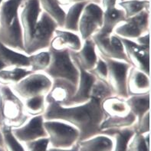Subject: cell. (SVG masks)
Returning a JSON list of instances; mask_svg holds the SVG:
<instances>
[{
    "instance_id": "6da1fadb",
    "label": "cell",
    "mask_w": 151,
    "mask_h": 151,
    "mask_svg": "<svg viewBox=\"0 0 151 151\" xmlns=\"http://www.w3.org/2000/svg\"><path fill=\"white\" fill-rule=\"evenodd\" d=\"M101 103L93 98L75 106L49 103L43 116L45 120H59L72 125L78 130L80 140H83L101 132V126L106 117Z\"/></svg>"
},
{
    "instance_id": "7a4b0ae2",
    "label": "cell",
    "mask_w": 151,
    "mask_h": 151,
    "mask_svg": "<svg viewBox=\"0 0 151 151\" xmlns=\"http://www.w3.org/2000/svg\"><path fill=\"white\" fill-rule=\"evenodd\" d=\"M24 0H4L0 7V42L25 53L19 8Z\"/></svg>"
},
{
    "instance_id": "3957f363",
    "label": "cell",
    "mask_w": 151,
    "mask_h": 151,
    "mask_svg": "<svg viewBox=\"0 0 151 151\" xmlns=\"http://www.w3.org/2000/svg\"><path fill=\"white\" fill-rule=\"evenodd\" d=\"M0 101L4 126L16 128L24 124L30 117L25 111L23 100L15 94L11 87L0 85Z\"/></svg>"
},
{
    "instance_id": "277c9868",
    "label": "cell",
    "mask_w": 151,
    "mask_h": 151,
    "mask_svg": "<svg viewBox=\"0 0 151 151\" xmlns=\"http://www.w3.org/2000/svg\"><path fill=\"white\" fill-rule=\"evenodd\" d=\"M48 52L51 61L45 74L52 80L64 79L77 86L79 78V71L68 50H56L49 47Z\"/></svg>"
},
{
    "instance_id": "5b68a950",
    "label": "cell",
    "mask_w": 151,
    "mask_h": 151,
    "mask_svg": "<svg viewBox=\"0 0 151 151\" xmlns=\"http://www.w3.org/2000/svg\"><path fill=\"white\" fill-rule=\"evenodd\" d=\"M44 126L49 140V147L69 149L76 146L80 140L78 130L65 121L45 120Z\"/></svg>"
},
{
    "instance_id": "8992f818",
    "label": "cell",
    "mask_w": 151,
    "mask_h": 151,
    "mask_svg": "<svg viewBox=\"0 0 151 151\" xmlns=\"http://www.w3.org/2000/svg\"><path fill=\"white\" fill-rule=\"evenodd\" d=\"M58 28V25L55 21L45 12L42 11L32 37L25 48V53L32 55L48 50L53 39L55 32Z\"/></svg>"
},
{
    "instance_id": "52a82bcc",
    "label": "cell",
    "mask_w": 151,
    "mask_h": 151,
    "mask_svg": "<svg viewBox=\"0 0 151 151\" xmlns=\"http://www.w3.org/2000/svg\"><path fill=\"white\" fill-rule=\"evenodd\" d=\"M52 85V80L44 72H32L11 88L24 101L35 96H46Z\"/></svg>"
},
{
    "instance_id": "ba28073f",
    "label": "cell",
    "mask_w": 151,
    "mask_h": 151,
    "mask_svg": "<svg viewBox=\"0 0 151 151\" xmlns=\"http://www.w3.org/2000/svg\"><path fill=\"white\" fill-rule=\"evenodd\" d=\"M103 13V9L99 2H91L85 5L78 27V34L82 41L91 38L101 29Z\"/></svg>"
},
{
    "instance_id": "9c48e42d",
    "label": "cell",
    "mask_w": 151,
    "mask_h": 151,
    "mask_svg": "<svg viewBox=\"0 0 151 151\" xmlns=\"http://www.w3.org/2000/svg\"><path fill=\"white\" fill-rule=\"evenodd\" d=\"M103 58L107 65V83L115 96L126 99L128 98L127 88V77L132 66L125 61Z\"/></svg>"
},
{
    "instance_id": "30bf717a",
    "label": "cell",
    "mask_w": 151,
    "mask_h": 151,
    "mask_svg": "<svg viewBox=\"0 0 151 151\" xmlns=\"http://www.w3.org/2000/svg\"><path fill=\"white\" fill-rule=\"evenodd\" d=\"M91 38L95 44L98 55L107 59L129 63L122 40L120 37L114 33L107 34L98 32Z\"/></svg>"
},
{
    "instance_id": "8fae6325",
    "label": "cell",
    "mask_w": 151,
    "mask_h": 151,
    "mask_svg": "<svg viewBox=\"0 0 151 151\" xmlns=\"http://www.w3.org/2000/svg\"><path fill=\"white\" fill-rule=\"evenodd\" d=\"M150 10H144L119 23L113 33L121 38L135 41L143 35L150 32Z\"/></svg>"
},
{
    "instance_id": "7c38bea8",
    "label": "cell",
    "mask_w": 151,
    "mask_h": 151,
    "mask_svg": "<svg viewBox=\"0 0 151 151\" xmlns=\"http://www.w3.org/2000/svg\"><path fill=\"white\" fill-rule=\"evenodd\" d=\"M42 11L38 0H24L20 6L19 19L22 30L24 49L32 37Z\"/></svg>"
},
{
    "instance_id": "4fadbf2b",
    "label": "cell",
    "mask_w": 151,
    "mask_h": 151,
    "mask_svg": "<svg viewBox=\"0 0 151 151\" xmlns=\"http://www.w3.org/2000/svg\"><path fill=\"white\" fill-rule=\"evenodd\" d=\"M44 123L43 114L32 116L24 124L12 130L16 139L25 144L38 139L48 137Z\"/></svg>"
},
{
    "instance_id": "5bb4252c",
    "label": "cell",
    "mask_w": 151,
    "mask_h": 151,
    "mask_svg": "<svg viewBox=\"0 0 151 151\" xmlns=\"http://www.w3.org/2000/svg\"><path fill=\"white\" fill-rule=\"evenodd\" d=\"M121 40L130 65L150 75V48L143 47L134 41L124 38Z\"/></svg>"
},
{
    "instance_id": "9a60e30c",
    "label": "cell",
    "mask_w": 151,
    "mask_h": 151,
    "mask_svg": "<svg viewBox=\"0 0 151 151\" xmlns=\"http://www.w3.org/2000/svg\"><path fill=\"white\" fill-rule=\"evenodd\" d=\"M73 60L76 64L79 71V78L77 84V89L75 94L72 98L69 100L64 106H75L88 101L91 99L90 91L92 84L95 81L96 78L91 74L89 71H87L81 67L79 64L71 55Z\"/></svg>"
},
{
    "instance_id": "2e32d148",
    "label": "cell",
    "mask_w": 151,
    "mask_h": 151,
    "mask_svg": "<svg viewBox=\"0 0 151 151\" xmlns=\"http://www.w3.org/2000/svg\"><path fill=\"white\" fill-rule=\"evenodd\" d=\"M76 89V85L64 79L52 80V88L45 97L46 102L64 106L74 96Z\"/></svg>"
},
{
    "instance_id": "e0dca14e",
    "label": "cell",
    "mask_w": 151,
    "mask_h": 151,
    "mask_svg": "<svg viewBox=\"0 0 151 151\" xmlns=\"http://www.w3.org/2000/svg\"><path fill=\"white\" fill-rule=\"evenodd\" d=\"M82 45V39L78 33L58 28L50 47L56 50H68L71 52H78Z\"/></svg>"
},
{
    "instance_id": "ac0fdd59",
    "label": "cell",
    "mask_w": 151,
    "mask_h": 151,
    "mask_svg": "<svg viewBox=\"0 0 151 151\" xmlns=\"http://www.w3.org/2000/svg\"><path fill=\"white\" fill-rule=\"evenodd\" d=\"M71 55L81 67L87 71H90L94 67L98 59V51L92 38L83 41L81 48L78 52H71Z\"/></svg>"
},
{
    "instance_id": "d6986e66",
    "label": "cell",
    "mask_w": 151,
    "mask_h": 151,
    "mask_svg": "<svg viewBox=\"0 0 151 151\" xmlns=\"http://www.w3.org/2000/svg\"><path fill=\"white\" fill-rule=\"evenodd\" d=\"M127 88L128 96L148 93L150 91V75L132 67L127 77Z\"/></svg>"
},
{
    "instance_id": "ffe728a7",
    "label": "cell",
    "mask_w": 151,
    "mask_h": 151,
    "mask_svg": "<svg viewBox=\"0 0 151 151\" xmlns=\"http://www.w3.org/2000/svg\"><path fill=\"white\" fill-rule=\"evenodd\" d=\"M78 151H113L114 140L107 134H100L80 140L77 144Z\"/></svg>"
},
{
    "instance_id": "44dd1931",
    "label": "cell",
    "mask_w": 151,
    "mask_h": 151,
    "mask_svg": "<svg viewBox=\"0 0 151 151\" xmlns=\"http://www.w3.org/2000/svg\"><path fill=\"white\" fill-rule=\"evenodd\" d=\"M101 108L107 117H124L130 113L125 98L113 95L102 101Z\"/></svg>"
},
{
    "instance_id": "7402d4cb",
    "label": "cell",
    "mask_w": 151,
    "mask_h": 151,
    "mask_svg": "<svg viewBox=\"0 0 151 151\" xmlns=\"http://www.w3.org/2000/svg\"><path fill=\"white\" fill-rule=\"evenodd\" d=\"M0 60L8 67H17L29 68L28 55L4 45L0 42Z\"/></svg>"
},
{
    "instance_id": "603a6c76",
    "label": "cell",
    "mask_w": 151,
    "mask_h": 151,
    "mask_svg": "<svg viewBox=\"0 0 151 151\" xmlns=\"http://www.w3.org/2000/svg\"><path fill=\"white\" fill-rule=\"evenodd\" d=\"M101 134L111 136L114 140L113 151H127L129 142L136 134L134 127L120 129H110L101 131Z\"/></svg>"
},
{
    "instance_id": "cb8c5ba5",
    "label": "cell",
    "mask_w": 151,
    "mask_h": 151,
    "mask_svg": "<svg viewBox=\"0 0 151 151\" xmlns=\"http://www.w3.org/2000/svg\"><path fill=\"white\" fill-rule=\"evenodd\" d=\"M103 25L101 32L111 34L119 23H121L126 19L125 14L118 6L107 8L103 9Z\"/></svg>"
},
{
    "instance_id": "d4e9b609",
    "label": "cell",
    "mask_w": 151,
    "mask_h": 151,
    "mask_svg": "<svg viewBox=\"0 0 151 151\" xmlns=\"http://www.w3.org/2000/svg\"><path fill=\"white\" fill-rule=\"evenodd\" d=\"M150 92L142 94L128 96L126 101L130 113L136 117L137 121L150 112Z\"/></svg>"
},
{
    "instance_id": "484cf974",
    "label": "cell",
    "mask_w": 151,
    "mask_h": 151,
    "mask_svg": "<svg viewBox=\"0 0 151 151\" xmlns=\"http://www.w3.org/2000/svg\"><path fill=\"white\" fill-rule=\"evenodd\" d=\"M88 2H78L74 3L65 9V21L63 27L61 29L78 33L79 19L84 9L85 5Z\"/></svg>"
},
{
    "instance_id": "4316f807",
    "label": "cell",
    "mask_w": 151,
    "mask_h": 151,
    "mask_svg": "<svg viewBox=\"0 0 151 151\" xmlns=\"http://www.w3.org/2000/svg\"><path fill=\"white\" fill-rule=\"evenodd\" d=\"M32 73L29 68L8 67L0 71V85L12 87Z\"/></svg>"
},
{
    "instance_id": "83f0119b",
    "label": "cell",
    "mask_w": 151,
    "mask_h": 151,
    "mask_svg": "<svg viewBox=\"0 0 151 151\" xmlns=\"http://www.w3.org/2000/svg\"><path fill=\"white\" fill-rule=\"evenodd\" d=\"M41 9L55 21L58 28H62L65 16V10L58 5L56 0H38Z\"/></svg>"
},
{
    "instance_id": "f1b7e54d",
    "label": "cell",
    "mask_w": 151,
    "mask_h": 151,
    "mask_svg": "<svg viewBox=\"0 0 151 151\" xmlns=\"http://www.w3.org/2000/svg\"><path fill=\"white\" fill-rule=\"evenodd\" d=\"M137 122L136 117L130 113L124 117H107L104 120L101 126V131L110 129H120L125 127H131ZM101 133V132H100Z\"/></svg>"
},
{
    "instance_id": "f546056e",
    "label": "cell",
    "mask_w": 151,
    "mask_h": 151,
    "mask_svg": "<svg viewBox=\"0 0 151 151\" xmlns=\"http://www.w3.org/2000/svg\"><path fill=\"white\" fill-rule=\"evenodd\" d=\"M117 6L124 11L127 18L133 17L144 10H150V0H120Z\"/></svg>"
},
{
    "instance_id": "4dcf8cb0",
    "label": "cell",
    "mask_w": 151,
    "mask_h": 151,
    "mask_svg": "<svg viewBox=\"0 0 151 151\" xmlns=\"http://www.w3.org/2000/svg\"><path fill=\"white\" fill-rule=\"evenodd\" d=\"M29 68L32 72H44L51 61V55L48 50L41 51L28 55Z\"/></svg>"
},
{
    "instance_id": "1f68e13d",
    "label": "cell",
    "mask_w": 151,
    "mask_h": 151,
    "mask_svg": "<svg viewBox=\"0 0 151 151\" xmlns=\"http://www.w3.org/2000/svg\"><path fill=\"white\" fill-rule=\"evenodd\" d=\"M45 97V95L35 96L23 101L25 111L30 117L43 114L45 113L47 107Z\"/></svg>"
},
{
    "instance_id": "d6a6232c",
    "label": "cell",
    "mask_w": 151,
    "mask_h": 151,
    "mask_svg": "<svg viewBox=\"0 0 151 151\" xmlns=\"http://www.w3.org/2000/svg\"><path fill=\"white\" fill-rule=\"evenodd\" d=\"M3 136V146L5 151H26L25 145L14 136L11 127L3 126L2 127Z\"/></svg>"
},
{
    "instance_id": "836d02e7",
    "label": "cell",
    "mask_w": 151,
    "mask_h": 151,
    "mask_svg": "<svg viewBox=\"0 0 151 151\" xmlns=\"http://www.w3.org/2000/svg\"><path fill=\"white\" fill-rule=\"evenodd\" d=\"M114 95L106 81L96 79L92 84L90 91V98L101 102L106 98Z\"/></svg>"
},
{
    "instance_id": "e575fe53",
    "label": "cell",
    "mask_w": 151,
    "mask_h": 151,
    "mask_svg": "<svg viewBox=\"0 0 151 151\" xmlns=\"http://www.w3.org/2000/svg\"><path fill=\"white\" fill-rule=\"evenodd\" d=\"M127 151H150V133L135 134L130 140Z\"/></svg>"
},
{
    "instance_id": "d590c367",
    "label": "cell",
    "mask_w": 151,
    "mask_h": 151,
    "mask_svg": "<svg viewBox=\"0 0 151 151\" xmlns=\"http://www.w3.org/2000/svg\"><path fill=\"white\" fill-rule=\"evenodd\" d=\"M89 72L94 75L96 79L104 81L107 82V65H106L104 59L101 56L98 55V59L97 63Z\"/></svg>"
},
{
    "instance_id": "8d00e7d4",
    "label": "cell",
    "mask_w": 151,
    "mask_h": 151,
    "mask_svg": "<svg viewBox=\"0 0 151 151\" xmlns=\"http://www.w3.org/2000/svg\"><path fill=\"white\" fill-rule=\"evenodd\" d=\"M26 151H47L49 148V140L48 137L42 138L24 144Z\"/></svg>"
},
{
    "instance_id": "74e56055",
    "label": "cell",
    "mask_w": 151,
    "mask_h": 151,
    "mask_svg": "<svg viewBox=\"0 0 151 151\" xmlns=\"http://www.w3.org/2000/svg\"><path fill=\"white\" fill-rule=\"evenodd\" d=\"M136 134H146L150 133V112L144 115L134 126Z\"/></svg>"
},
{
    "instance_id": "f35d334b",
    "label": "cell",
    "mask_w": 151,
    "mask_h": 151,
    "mask_svg": "<svg viewBox=\"0 0 151 151\" xmlns=\"http://www.w3.org/2000/svg\"><path fill=\"white\" fill-rule=\"evenodd\" d=\"M134 42H137L138 45L143 46V47L150 48V32L143 35L137 38Z\"/></svg>"
},
{
    "instance_id": "ab89813d",
    "label": "cell",
    "mask_w": 151,
    "mask_h": 151,
    "mask_svg": "<svg viewBox=\"0 0 151 151\" xmlns=\"http://www.w3.org/2000/svg\"><path fill=\"white\" fill-rule=\"evenodd\" d=\"M120 0H100V5L103 9L116 6Z\"/></svg>"
},
{
    "instance_id": "60d3db41",
    "label": "cell",
    "mask_w": 151,
    "mask_h": 151,
    "mask_svg": "<svg viewBox=\"0 0 151 151\" xmlns=\"http://www.w3.org/2000/svg\"><path fill=\"white\" fill-rule=\"evenodd\" d=\"M56 2L58 3L61 7H62L64 9H66L68 6L72 5V0H56Z\"/></svg>"
},
{
    "instance_id": "b9f144b4",
    "label": "cell",
    "mask_w": 151,
    "mask_h": 151,
    "mask_svg": "<svg viewBox=\"0 0 151 151\" xmlns=\"http://www.w3.org/2000/svg\"><path fill=\"white\" fill-rule=\"evenodd\" d=\"M47 151H78V146L76 145L69 149H56V148L49 147Z\"/></svg>"
},
{
    "instance_id": "7bdbcfd3",
    "label": "cell",
    "mask_w": 151,
    "mask_h": 151,
    "mask_svg": "<svg viewBox=\"0 0 151 151\" xmlns=\"http://www.w3.org/2000/svg\"><path fill=\"white\" fill-rule=\"evenodd\" d=\"M97 2L100 3V0H72V4L78 3V2Z\"/></svg>"
},
{
    "instance_id": "ee69618b",
    "label": "cell",
    "mask_w": 151,
    "mask_h": 151,
    "mask_svg": "<svg viewBox=\"0 0 151 151\" xmlns=\"http://www.w3.org/2000/svg\"><path fill=\"white\" fill-rule=\"evenodd\" d=\"M4 126V120L2 117V107H1V101H0V127L2 128Z\"/></svg>"
},
{
    "instance_id": "f6af8a7d",
    "label": "cell",
    "mask_w": 151,
    "mask_h": 151,
    "mask_svg": "<svg viewBox=\"0 0 151 151\" xmlns=\"http://www.w3.org/2000/svg\"><path fill=\"white\" fill-rule=\"evenodd\" d=\"M0 146L1 147L3 146V136H2V132L1 127H0Z\"/></svg>"
},
{
    "instance_id": "bcb514c9",
    "label": "cell",
    "mask_w": 151,
    "mask_h": 151,
    "mask_svg": "<svg viewBox=\"0 0 151 151\" xmlns=\"http://www.w3.org/2000/svg\"><path fill=\"white\" fill-rule=\"evenodd\" d=\"M6 68V65H4L3 62H2V61H1V60H0V71H2V69Z\"/></svg>"
},
{
    "instance_id": "7dc6e473",
    "label": "cell",
    "mask_w": 151,
    "mask_h": 151,
    "mask_svg": "<svg viewBox=\"0 0 151 151\" xmlns=\"http://www.w3.org/2000/svg\"><path fill=\"white\" fill-rule=\"evenodd\" d=\"M0 151H5L4 148L2 147H1V146H0Z\"/></svg>"
},
{
    "instance_id": "c3c4849f",
    "label": "cell",
    "mask_w": 151,
    "mask_h": 151,
    "mask_svg": "<svg viewBox=\"0 0 151 151\" xmlns=\"http://www.w3.org/2000/svg\"><path fill=\"white\" fill-rule=\"evenodd\" d=\"M4 0H0V7H1V6H2V2H3Z\"/></svg>"
}]
</instances>
